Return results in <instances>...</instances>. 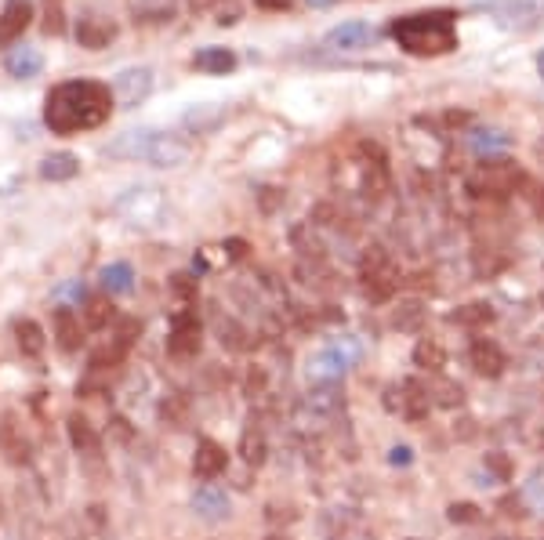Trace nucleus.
Listing matches in <instances>:
<instances>
[{"mask_svg": "<svg viewBox=\"0 0 544 540\" xmlns=\"http://www.w3.org/2000/svg\"><path fill=\"white\" fill-rule=\"evenodd\" d=\"M113 87L98 84V80H66V84L51 87L44 98V124L51 135H80V131H95L113 113Z\"/></svg>", "mask_w": 544, "mask_h": 540, "instance_id": "obj_1", "label": "nucleus"}, {"mask_svg": "<svg viewBox=\"0 0 544 540\" xmlns=\"http://www.w3.org/2000/svg\"><path fill=\"white\" fill-rule=\"evenodd\" d=\"M389 33L399 44V51H407L414 58H439L457 48V15L447 8L414 11V15L392 19Z\"/></svg>", "mask_w": 544, "mask_h": 540, "instance_id": "obj_2", "label": "nucleus"}, {"mask_svg": "<svg viewBox=\"0 0 544 540\" xmlns=\"http://www.w3.org/2000/svg\"><path fill=\"white\" fill-rule=\"evenodd\" d=\"M523 185H530V178H526L523 167L515 164V160H508V156H490V160L472 167L465 178V189L476 196V200H505V196L519 193Z\"/></svg>", "mask_w": 544, "mask_h": 540, "instance_id": "obj_3", "label": "nucleus"}, {"mask_svg": "<svg viewBox=\"0 0 544 540\" xmlns=\"http://www.w3.org/2000/svg\"><path fill=\"white\" fill-rule=\"evenodd\" d=\"M360 283L370 301H389L399 290V265L385 247H367L360 258Z\"/></svg>", "mask_w": 544, "mask_h": 540, "instance_id": "obj_4", "label": "nucleus"}, {"mask_svg": "<svg viewBox=\"0 0 544 540\" xmlns=\"http://www.w3.org/2000/svg\"><path fill=\"white\" fill-rule=\"evenodd\" d=\"M117 214H124L127 225L153 229L164 218V193L156 185H135V189H127L117 200Z\"/></svg>", "mask_w": 544, "mask_h": 540, "instance_id": "obj_5", "label": "nucleus"}, {"mask_svg": "<svg viewBox=\"0 0 544 540\" xmlns=\"http://www.w3.org/2000/svg\"><path fill=\"white\" fill-rule=\"evenodd\" d=\"M479 8L490 11L497 19V26L515 29V33H526V29L541 26L544 19V8L537 0H483Z\"/></svg>", "mask_w": 544, "mask_h": 540, "instance_id": "obj_6", "label": "nucleus"}, {"mask_svg": "<svg viewBox=\"0 0 544 540\" xmlns=\"http://www.w3.org/2000/svg\"><path fill=\"white\" fill-rule=\"evenodd\" d=\"M356 356H360V348L352 345V341H341V345L323 348L320 356L309 363L312 385H341V377H345V370L356 363Z\"/></svg>", "mask_w": 544, "mask_h": 540, "instance_id": "obj_7", "label": "nucleus"}, {"mask_svg": "<svg viewBox=\"0 0 544 540\" xmlns=\"http://www.w3.org/2000/svg\"><path fill=\"white\" fill-rule=\"evenodd\" d=\"M204 334H200V319H196L193 305H178L175 319H171V338H167V352L175 359H193L200 356Z\"/></svg>", "mask_w": 544, "mask_h": 540, "instance_id": "obj_8", "label": "nucleus"}, {"mask_svg": "<svg viewBox=\"0 0 544 540\" xmlns=\"http://www.w3.org/2000/svg\"><path fill=\"white\" fill-rule=\"evenodd\" d=\"M149 91H153V69L149 66L124 69V73H117V80H113V102H117L120 109L142 106L149 98Z\"/></svg>", "mask_w": 544, "mask_h": 540, "instance_id": "obj_9", "label": "nucleus"}, {"mask_svg": "<svg viewBox=\"0 0 544 540\" xmlns=\"http://www.w3.org/2000/svg\"><path fill=\"white\" fill-rule=\"evenodd\" d=\"M189 142H182L178 135H164V131H149V142H146V153L142 160L153 167H182L189 160Z\"/></svg>", "mask_w": 544, "mask_h": 540, "instance_id": "obj_10", "label": "nucleus"}, {"mask_svg": "<svg viewBox=\"0 0 544 540\" xmlns=\"http://www.w3.org/2000/svg\"><path fill=\"white\" fill-rule=\"evenodd\" d=\"M320 533L323 540H370V530L363 515H356L352 508H331L320 515Z\"/></svg>", "mask_w": 544, "mask_h": 540, "instance_id": "obj_11", "label": "nucleus"}, {"mask_svg": "<svg viewBox=\"0 0 544 540\" xmlns=\"http://www.w3.org/2000/svg\"><path fill=\"white\" fill-rule=\"evenodd\" d=\"M374 26H367V22H341V26H334L327 37H323V51H363L374 44Z\"/></svg>", "mask_w": 544, "mask_h": 540, "instance_id": "obj_12", "label": "nucleus"}, {"mask_svg": "<svg viewBox=\"0 0 544 540\" xmlns=\"http://www.w3.org/2000/svg\"><path fill=\"white\" fill-rule=\"evenodd\" d=\"M229 468V454H225V446H218L214 439H200L196 443V454H193V475L196 479H204V483H211V479H218V475Z\"/></svg>", "mask_w": 544, "mask_h": 540, "instance_id": "obj_13", "label": "nucleus"}, {"mask_svg": "<svg viewBox=\"0 0 544 540\" xmlns=\"http://www.w3.org/2000/svg\"><path fill=\"white\" fill-rule=\"evenodd\" d=\"M468 363H472V370H476L479 377H501L508 367L505 352H501V345L497 341H472V348H468Z\"/></svg>", "mask_w": 544, "mask_h": 540, "instance_id": "obj_14", "label": "nucleus"}, {"mask_svg": "<svg viewBox=\"0 0 544 540\" xmlns=\"http://www.w3.org/2000/svg\"><path fill=\"white\" fill-rule=\"evenodd\" d=\"M193 512L207 522H225L233 515V504H229V493L222 486H200L193 493Z\"/></svg>", "mask_w": 544, "mask_h": 540, "instance_id": "obj_15", "label": "nucleus"}, {"mask_svg": "<svg viewBox=\"0 0 544 540\" xmlns=\"http://www.w3.org/2000/svg\"><path fill=\"white\" fill-rule=\"evenodd\" d=\"M399 410L407 421H425L428 410H432V396H428V385H421L418 377H410L399 385Z\"/></svg>", "mask_w": 544, "mask_h": 540, "instance_id": "obj_16", "label": "nucleus"}, {"mask_svg": "<svg viewBox=\"0 0 544 540\" xmlns=\"http://www.w3.org/2000/svg\"><path fill=\"white\" fill-rule=\"evenodd\" d=\"M33 22V0H8L0 11V40L11 44L15 37L26 33V26Z\"/></svg>", "mask_w": 544, "mask_h": 540, "instance_id": "obj_17", "label": "nucleus"}, {"mask_svg": "<svg viewBox=\"0 0 544 540\" xmlns=\"http://www.w3.org/2000/svg\"><path fill=\"white\" fill-rule=\"evenodd\" d=\"M0 450L11 464H26L30 461V439L22 435V425L15 421V414H4L0 421Z\"/></svg>", "mask_w": 544, "mask_h": 540, "instance_id": "obj_18", "label": "nucleus"}, {"mask_svg": "<svg viewBox=\"0 0 544 540\" xmlns=\"http://www.w3.org/2000/svg\"><path fill=\"white\" fill-rule=\"evenodd\" d=\"M4 69H8L15 80H30L44 69V58H40V51L30 48V44H19V48H11L8 55H4Z\"/></svg>", "mask_w": 544, "mask_h": 540, "instance_id": "obj_19", "label": "nucleus"}, {"mask_svg": "<svg viewBox=\"0 0 544 540\" xmlns=\"http://www.w3.org/2000/svg\"><path fill=\"white\" fill-rule=\"evenodd\" d=\"M66 428H69V443H73V450H77V454L98 457V450H102V439H98V432L91 428L88 417L73 414V417L66 421Z\"/></svg>", "mask_w": 544, "mask_h": 540, "instance_id": "obj_20", "label": "nucleus"}, {"mask_svg": "<svg viewBox=\"0 0 544 540\" xmlns=\"http://www.w3.org/2000/svg\"><path fill=\"white\" fill-rule=\"evenodd\" d=\"M55 341H59L62 352H77L84 345V327H80V316L73 309L55 312Z\"/></svg>", "mask_w": 544, "mask_h": 540, "instance_id": "obj_21", "label": "nucleus"}, {"mask_svg": "<svg viewBox=\"0 0 544 540\" xmlns=\"http://www.w3.org/2000/svg\"><path fill=\"white\" fill-rule=\"evenodd\" d=\"M497 319V312L486 305V301H472V305H461L457 312H450V323L454 327H465V330H483L490 327Z\"/></svg>", "mask_w": 544, "mask_h": 540, "instance_id": "obj_22", "label": "nucleus"}, {"mask_svg": "<svg viewBox=\"0 0 544 540\" xmlns=\"http://www.w3.org/2000/svg\"><path fill=\"white\" fill-rule=\"evenodd\" d=\"M80 171V160L73 153H51L44 156V164H40V178L44 182H69V178H77Z\"/></svg>", "mask_w": 544, "mask_h": 540, "instance_id": "obj_23", "label": "nucleus"}, {"mask_svg": "<svg viewBox=\"0 0 544 540\" xmlns=\"http://www.w3.org/2000/svg\"><path fill=\"white\" fill-rule=\"evenodd\" d=\"M222 120H225L222 106H196V109H189V113L182 116V127L189 131V135H207V131H214Z\"/></svg>", "mask_w": 544, "mask_h": 540, "instance_id": "obj_24", "label": "nucleus"}, {"mask_svg": "<svg viewBox=\"0 0 544 540\" xmlns=\"http://www.w3.org/2000/svg\"><path fill=\"white\" fill-rule=\"evenodd\" d=\"M113 33H117V26H113V22H102V19H84L77 26V40L88 51L106 48L109 40H113Z\"/></svg>", "mask_w": 544, "mask_h": 540, "instance_id": "obj_25", "label": "nucleus"}, {"mask_svg": "<svg viewBox=\"0 0 544 540\" xmlns=\"http://www.w3.org/2000/svg\"><path fill=\"white\" fill-rule=\"evenodd\" d=\"M15 341H19L22 356H30V359L44 356V345H48L40 323H33V319H19V323H15Z\"/></svg>", "mask_w": 544, "mask_h": 540, "instance_id": "obj_26", "label": "nucleus"}, {"mask_svg": "<svg viewBox=\"0 0 544 540\" xmlns=\"http://www.w3.org/2000/svg\"><path fill=\"white\" fill-rule=\"evenodd\" d=\"M414 367L428 370V374H439V370L447 367V352H443V345L432 338H421L418 345H414Z\"/></svg>", "mask_w": 544, "mask_h": 540, "instance_id": "obj_27", "label": "nucleus"}, {"mask_svg": "<svg viewBox=\"0 0 544 540\" xmlns=\"http://www.w3.org/2000/svg\"><path fill=\"white\" fill-rule=\"evenodd\" d=\"M102 287H106L109 294H131V290H135V269H131L127 261H113V265L102 269Z\"/></svg>", "mask_w": 544, "mask_h": 540, "instance_id": "obj_28", "label": "nucleus"}, {"mask_svg": "<svg viewBox=\"0 0 544 540\" xmlns=\"http://www.w3.org/2000/svg\"><path fill=\"white\" fill-rule=\"evenodd\" d=\"M193 66L204 73H229V69H236V55L229 48H204L193 55Z\"/></svg>", "mask_w": 544, "mask_h": 540, "instance_id": "obj_29", "label": "nucleus"}, {"mask_svg": "<svg viewBox=\"0 0 544 540\" xmlns=\"http://www.w3.org/2000/svg\"><path fill=\"white\" fill-rule=\"evenodd\" d=\"M468 145H472L479 156L490 160L494 153H505L508 145H512V135H505V131H490V127H486V131H472V135H468Z\"/></svg>", "mask_w": 544, "mask_h": 540, "instance_id": "obj_30", "label": "nucleus"}, {"mask_svg": "<svg viewBox=\"0 0 544 540\" xmlns=\"http://www.w3.org/2000/svg\"><path fill=\"white\" fill-rule=\"evenodd\" d=\"M428 396H432V406H461L465 403V388L457 385V381H450V377H436L432 385H428Z\"/></svg>", "mask_w": 544, "mask_h": 540, "instance_id": "obj_31", "label": "nucleus"}, {"mask_svg": "<svg viewBox=\"0 0 544 540\" xmlns=\"http://www.w3.org/2000/svg\"><path fill=\"white\" fill-rule=\"evenodd\" d=\"M240 454H243V461L247 464H258L265 461V454H269V446H265V435H262V428H243V435H240Z\"/></svg>", "mask_w": 544, "mask_h": 540, "instance_id": "obj_32", "label": "nucleus"}, {"mask_svg": "<svg viewBox=\"0 0 544 540\" xmlns=\"http://www.w3.org/2000/svg\"><path fill=\"white\" fill-rule=\"evenodd\" d=\"M113 305L109 301H102V298H95V301H88V309H84V319H88V327L91 330H102V327H109L113 323Z\"/></svg>", "mask_w": 544, "mask_h": 540, "instance_id": "obj_33", "label": "nucleus"}, {"mask_svg": "<svg viewBox=\"0 0 544 540\" xmlns=\"http://www.w3.org/2000/svg\"><path fill=\"white\" fill-rule=\"evenodd\" d=\"M523 501L534 508V512L544 515V468H537L534 475H530V483L523 486Z\"/></svg>", "mask_w": 544, "mask_h": 540, "instance_id": "obj_34", "label": "nucleus"}, {"mask_svg": "<svg viewBox=\"0 0 544 540\" xmlns=\"http://www.w3.org/2000/svg\"><path fill=\"white\" fill-rule=\"evenodd\" d=\"M218 334H222V345H229V348H247V345H251V341H243L247 334L236 327L233 319H218Z\"/></svg>", "mask_w": 544, "mask_h": 540, "instance_id": "obj_35", "label": "nucleus"}, {"mask_svg": "<svg viewBox=\"0 0 544 540\" xmlns=\"http://www.w3.org/2000/svg\"><path fill=\"white\" fill-rule=\"evenodd\" d=\"M171 290H175V298L182 301V305H193L196 301V280L185 276V272H178L175 280H171Z\"/></svg>", "mask_w": 544, "mask_h": 540, "instance_id": "obj_36", "label": "nucleus"}, {"mask_svg": "<svg viewBox=\"0 0 544 540\" xmlns=\"http://www.w3.org/2000/svg\"><path fill=\"white\" fill-rule=\"evenodd\" d=\"M447 519L454 522V526H465V522H476L479 519V508H476V504H468V501L450 504V508H447Z\"/></svg>", "mask_w": 544, "mask_h": 540, "instance_id": "obj_37", "label": "nucleus"}, {"mask_svg": "<svg viewBox=\"0 0 544 540\" xmlns=\"http://www.w3.org/2000/svg\"><path fill=\"white\" fill-rule=\"evenodd\" d=\"M483 464L497 475V483H508V479H512V461H508L505 454H497V450H494V454H486Z\"/></svg>", "mask_w": 544, "mask_h": 540, "instance_id": "obj_38", "label": "nucleus"}, {"mask_svg": "<svg viewBox=\"0 0 544 540\" xmlns=\"http://www.w3.org/2000/svg\"><path fill=\"white\" fill-rule=\"evenodd\" d=\"M418 319H421V305L410 301V305H403V312H396V327L410 330V327H418Z\"/></svg>", "mask_w": 544, "mask_h": 540, "instance_id": "obj_39", "label": "nucleus"}, {"mask_svg": "<svg viewBox=\"0 0 544 540\" xmlns=\"http://www.w3.org/2000/svg\"><path fill=\"white\" fill-rule=\"evenodd\" d=\"M389 461L396 464V468H407V464L414 461V454H410V446H392V450H389Z\"/></svg>", "mask_w": 544, "mask_h": 540, "instance_id": "obj_40", "label": "nucleus"}, {"mask_svg": "<svg viewBox=\"0 0 544 540\" xmlns=\"http://www.w3.org/2000/svg\"><path fill=\"white\" fill-rule=\"evenodd\" d=\"M530 207H534V214L544 222V185H534V193H530Z\"/></svg>", "mask_w": 544, "mask_h": 540, "instance_id": "obj_41", "label": "nucleus"}, {"mask_svg": "<svg viewBox=\"0 0 544 540\" xmlns=\"http://www.w3.org/2000/svg\"><path fill=\"white\" fill-rule=\"evenodd\" d=\"M193 4V11L196 15H207V11H218L225 4V0H189Z\"/></svg>", "mask_w": 544, "mask_h": 540, "instance_id": "obj_42", "label": "nucleus"}, {"mask_svg": "<svg viewBox=\"0 0 544 540\" xmlns=\"http://www.w3.org/2000/svg\"><path fill=\"white\" fill-rule=\"evenodd\" d=\"M254 4H258L262 11H287L294 0H254Z\"/></svg>", "mask_w": 544, "mask_h": 540, "instance_id": "obj_43", "label": "nucleus"}, {"mask_svg": "<svg viewBox=\"0 0 544 540\" xmlns=\"http://www.w3.org/2000/svg\"><path fill=\"white\" fill-rule=\"evenodd\" d=\"M225 251H229V258H243V254H247V243H243V240H229V243H225Z\"/></svg>", "mask_w": 544, "mask_h": 540, "instance_id": "obj_44", "label": "nucleus"}, {"mask_svg": "<svg viewBox=\"0 0 544 540\" xmlns=\"http://www.w3.org/2000/svg\"><path fill=\"white\" fill-rule=\"evenodd\" d=\"M537 73H541V80H544V51L537 55Z\"/></svg>", "mask_w": 544, "mask_h": 540, "instance_id": "obj_45", "label": "nucleus"}, {"mask_svg": "<svg viewBox=\"0 0 544 540\" xmlns=\"http://www.w3.org/2000/svg\"><path fill=\"white\" fill-rule=\"evenodd\" d=\"M537 153H541V160H544V142H541V145H537Z\"/></svg>", "mask_w": 544, "mask_h": 540, "instance_id": "obj_46", "label": "nucleus"}, {"mask_svg": "<svg viewBox=\"0 0 544 540\" xmlns=\"http://www.w3.org/2000/svg\"><path fill=\"white\" fill-rule=\"evenodd\" d=\"M265 540H287V537H265Z\"/></svg>", "mask_w": 544, "mask_h": 540, "instance_id": "obj_47", "label": "nucleus"}, {"mask_svg": "<svg viewBox=\"0 0 544 540\" xmlns=\"http://www.w3.org/2000/svg\"><path fill=\"white\" fill-rule=\"evenodd\" d=\"M0 515H4V504H0Z\"/></svg>", "mask_w": 544, "mask_h": 540, "instance_id": "obj_48", "label": "nucleus"}]
</instances>
